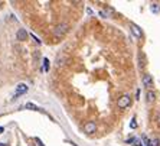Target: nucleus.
I'll use <instances>...</instances> for the list:
<instances>
[{
	"instance_id": "obj_1",
	"label": "nucleus",
	"mask_w": 160,
	"mask_h": 146,
	"mask_svg": "<svg viewBox=\"0 0 160 146\" xmlns=\"http://www.w3.org/2000/svg\"><path fill=\"white\" fill-rule=\"evenodd\" d=\"M69 31V25L68 23H61V25H58L54 31V36L55 38H62L63 35H66V32Z\"/></svg>"
},
{
	"instance_id": "obj_2",
	"label": "nucleus",
	"mask_w": 160,
	"mask_h": 146,
	"mask_svg": "<svg viewBox=\"0 0 160 146\" xmlns=\"http://www.w3.org/2000/svg\"><path fill=\"white\" fill-rule=\"evenodd\" d=\"M28 90H29V85H28V84H25V83L17 84V85H16V93H15V95H13V99H12V100L19 99V97H20L22 94H26V93H28Z\"/></svg>"
},
{
	"instance_id": "obj_3",
	"label": "nucleus",
	"mask_w": 160,
	"mask_h": 146,
	"mask_svg": "<svg viewBox=\"0 0 160 146\" xmlns=\"http://www.w3.org/2000/svg\"><path fill=\"white\" fill-rule=\"evenodd\" d=\"M130 103H131L130 95H128V94H124V95H121L120 99H118V101H117V106H118L120 109H127V107L130 106Z\"/></svg>"
},
{
	"instance_id": "obj_4",
	"label": "nucleus",
	"mask_w": 160,
	"mask_h": 146,
	"mask_svg": "<svg viewBox=\"0 0 160 146\" xmlns=\"http://www.w3.org/2000/svg\"><path fill=\"white\" fill-rule=\"evenodd\" d=\"M97 130V125H95V121H87V123L84 125V132L91 135V133H94Z\"/></svg>"
},
{
	"instance_id": "obj_5",
	"label": "nucleus",
	"mask_w": 160,
	"mask_h": 146,
	"mask_svg": "<svg viewBox=\"0 0 160 146\" xmlns=\"http://www.w3.org/2000/svg\"><path fill=\"white\" fill-rule=\"evenodd\" d=\"M143 85L146 88H151L153 87V78H151L150 74H144L143 75Z\"/></svg>"
},
{
	"instance_id": "obj_6",
	"label": "nucleus",
	"mask_w": 160,
	"mask_h": 146,
	"mask_svg": "<svg viewBox=\"0 0 160 146\" xmlns=\"http://www.w3.org/2000/svg\"><path fill=\"white\" fill-rule=\"evenodd\" d=\"M130 29H131V32H133V35H134L136 38H141V36H143L141 29L137 26V25H134V23H131V25H130Z\"/></svg>"
},
{
	"instance_id": "obj_7",
	"label": "nucleus",
	"mask_w": 160,
	"mask_h": 146,
	"mask_svg": "<svg viewBox=\"0 0 160 146\" xmlns=\"http://www.w3.org/2000/svg\"><path fill=\"white\" fill-rule=\"evenodd\" d=\"M25 109L33 110V111H40V113H43V114H46V111H45L43 109H40V107H38V106H35V104H32V103H26V104H25Z\"/></svg>"
},
{
	"instance_id": "obj_8",
	"label": "nucleus",
	"mask_w": 160,
	"mask_h": 146,
	"mask_svg": "<svg viewBox=\"0 0 160 146\" xmlns=\"http://www.w3.org/2000/svg\"><path fill=\"white\" fill-rule=\"evenodd\" d=\"M16 38H17L19 41H26V38H28V32H26V29H19V31H17V33H16Z\"/></svg>"
},
{
	"instance_id": "obj_9",
	"label": "nucleus",
	"mask_w": 160,
	"mask_h": 146,
	"mask_svg": "<svg viewBox=\"0 0 160 146\" xmlns=\"http://www.w3.org/2000/svg\"><path fill=\"white\" fill-rule=\"evenodd\" d=\"M156 99V94L153 91H147V103H153Z\"/></svg>"
},
{
	"instance_id": "obj_10",
	"label": "nucleus",
	"mask_w": 160,
	"mask_h": 146,
	"mask_svg": "<svg viewBox=\"0 0 160 146\" xmlns=\"http://www.w3.org/2000/svg\"><path fill=\"white\" fill-rule=\"evenodd\" d=\"M49 68H51L49 59H48V58H43V71H45V72H49Z\"/></svg>"
},
{
	"instance_id": "obj_11",
	"label": "nucleus",
	"mask_w": 160,
	"mask_h": 146,
	"mask_svg": "<svg viewBox=\"0 0 160 146\" xmlns=\"http://www.w3.org/2000/svg\"><path fill=\"white\" fill-rule=\"evenodd\" d=\"M150 10H151L153 13H159V12H160V6H159L157 3H153V5L150 6Z\"/></svg>"
},
{
	"instance_id": "obj_12",
	"label": "nucleus",
	"mask_w": 160,
	"mask_h": 146,
	"mask_svg": "<svg viewBox=\"0 0 160 146\" xmlns=\"http://www.w3.org/2000/svg\"><path fill=\"white\" fill-rule=\"evenodd\" d=\"M65 59H66V57H65V55H62V57H58V59H56V65H58V67L63 65V64H65V62H63Z\"/></svg>"
},
{
	"instance_id": "obj_13",
	"label": "nucleus",
	"mask_w": 160,
	"mask_h": 146,
	"mask_svg": "<svg viewBox=\"0 0 160 146\" xmlns=\"http://www.w3.org/2000/svg\"><path fill=\"white\" fill-rule=\"evenodd\" d=\"M133 146H143V143H141V139H140V137H134Z\"/></svg>"
},
{
	"instance_id": "obj_14",
	"label": "nucleus",
	"mask_w": 160,
	"mask_h": 146,
	"mask_svg": "<svg viewBox=\"0 0 160 146\" xmlns=\"http://www.w3.org/2000/svg\"><path fill=\"white\" fill-rule=\"evenodd\" d=\"M141 143H143V146H150V139H147V136H143Z\"/></svg>"
},
{
	"instance_id": "obj_15",
	"label": "nucleus",
	"mask_w": 160,
	"mask_h": 146,
	"mask_svg": "<svg viewBox=\"0 0 160 146\" xmlns=\"http://www.w3.org/2000/svg\"><path fill=\"white\" fill-rule=\"evenodd\" d=\"M130 127H131V129H136V127H137V121H136V119H134V117H133V119H131V121H130Z\"/></svg>"
},
{
	"instance_id": "obj_16",
	"label": "nucleus",
	"mask_w": 160,
	"mask_h": 146,
	"mask_svg": "<svg viewBox=\"0 0 160 146\" xmlns=\"http://www.w3.org/2000/svg\"><path fill=\"white\" fill-rule=\"evenodd\" d=\"M159 145H160L159 139H151L150 140V146H159Z\"/></svg>"
},
{
	"instance_id": "obj_17",
	"label": "nucleus",
	"mask_w": 160,
	"mask_h": 146,
	"mask_svg": "<svg viewBox=\"0 0 160 146\" xmlns=\"http://www.w3.org/2000/svg\"><path fill=\"white\" fill-rule=\"evenodd\" d=\"M30 36H32V38H33V41H35V42H36V43H38V45H39V43H40V39H39V38H38V36H35V35H33V33H30Z\"/></svg>"
},
{
	"instance_id": "obj_18",
	"label": "nucleus",
	"mask_w": 160,
	"mask_h": 146,
	"mask_svg": "<svg viewBox=\"0 0 160 146\" xmlns=\"http://www.w3.org/2000/svg\"><path fill=\"white\" fill-rule=\"evenodd\" d=\"M36 142H38V145H39V146H43V143L40 142V139H39V137H36Z\"/></svg>"
},
{
	"instance_id": "obj_19",
	"label": "nucleus",
	"mask_w": 160,
	"mask_h": 146,
	"mask_svg": "<svg viewBox=\"0 0 160 146\" xmlns=\"http://www.w3.org/2000/svg\"><path fill=\"white\" fill-rule=\"evenodd\" d=\"M100 15H101V16H102V17H107V16H108V15H107V13H105V12H100Z\"/></svg>"
},
{
	"instance_id": "obj_20",
	"label": "nucleus",
	"mask_w": 160,
	"mask_h": 146,
	"mask_svg": "<svg viewBox=\"0 0 160 146\" xmlns=\"http://www.w3.org/2000/svg\"><path fill=\"white\" fill-rule=\"evenodd\" d=\"M3 132H5V127H2V126H0V135H2Z\"/></svg>"
},
{
	"instance_id": "obj_21",
	"label": "nucleus",
	"mask_w": 160,
	"mask_h": 146,
	"mask_svg": "<svg viewBox=\"0 0 160 146\" xmlns=\"http://www.w3.org/2000/svg\"><path fill=\"white\" fill-rule=\"evenodd\" d=\"M157 123H159V126H160V114L157 116Z\"/></svg>"
},
{
	"instance_id": "obj_22",
	"label": "nucleus",
	"mask_w": 160,
	"mask_h": 146,
	"mask_svg": "<svg viewBox=\"0 0 160 146\" xmlns=\"http://www.w3.org/2000/svg\"><path fill=\"white\" fill-rule=\"evenodd\" d=\"M0 146H7L6 143H3V142H0Z\"/></svg>"
}]
</instances>
